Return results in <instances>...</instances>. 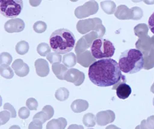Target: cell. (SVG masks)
I'll return each mask as SVG.
<instances>
[{"label":"cell","mask_w":154,"mask_h":129,"mask_svg":"<svg viewBox=\"0 0 154 129\" xmlns=\"http://www.w3.org/2000/svg\"><path fill=\"white\" fill-rule=\"evenodd\" d=\"M122 76L119 64L112 58L98 60L89 67V79L98 86H113L119 82Z\"/></svg>","instance_id":"1"},{"label":"cell","mask_w":154,"mask_h":129,"mask_svg":"<svg viewBox=\"0 0 154 129\" xmlns=\"http://www.w3.org/2000/svg\"><path fill=\"white\" fill-rule=\"evenodd\" d=\"M49 42L51 49L55 52L65 54L74 48L76 38L69 29H58L52 33Z\"/></svg>","instance_id":"2"},{"label":"cell","mask_w":154,"mask_h":129,"mask_svg":"<svg viewBox=\"0 0 154 129\" xmlns=\"http://www.w3.org/2000/svg\"><path fill=\"white\" fill-rule=\"evenodd\" d=\"M119 64L121 72L133 74L139 72L144 68L145 61L141 51L132 49L121 53Z\"/></svg>","instance_id":"3"},{"label":"cell","mask_w":154,"mask_h":129,"mask_svg":"<svg viewBox=\"0 0 154 129\" xmlns=\"http://www.w3.org/2000/svg\"><path fill=\"white\" fill-rule=\"evenodd\" d=\"M116 50L112 42L107 39L98 38L92 43L91 52L95 59L109 58L113 56Z\"/></svg>","instance_id":"4"},{"label":"cell","mask_w":154,"mask_h":129,"mask_svg":"<svg viewBox=\"0 0 154 129\" xmlns=\"http://www.w3.org/2000/svg\"><path fill=\"white\" fill-rule=\"evenodd\" d=\"M76 28L81 34H85L90 31H96L99 35L100 38L104 36L106 32L105 26L102 24V20L98 17L79 20L77 22Z\"/></svg>","instance_id":"5"},{"label":"cell","mask_w":154,"mask_h":129,"mask_svg":"<svg viewBox=\"0 0 154 129\" xmlns=\"http://www.w3.org/2000/svg\"><path fill=\"white\" fill-rule=\"evenodd\" d=\"M23 8L21 0H2L0 2L1 14L8 18H14L20 14Z\"/></svg>","instance_id":"6"},{"label":"cell","mask_w":154,"mask_h":129,"mask_svg":"<svg viewBox=\"0 0 154 129\" xmlns=\"http://www.w3.org/2000/svg\"><path fill=\"white\" fill-rule=\"evenodd\" d=\"M99 10L98 2L95 1H90L86 2L84 5L79 6L75 10V16L82 19L91 15L96 14Z\"/></svg>","instance_id":"7"},{"label":"cell","mask_w":154,"mask_h":129,"mask_svg":"<svg viewBox=\"0 0 154 129\" xmlns=\"http://www.w3.org/2000/svg\"><path fill=\"white\" fill-rule=\"evenodd\" d=\"M100 38L99 35L96 31H92L87 35L82 36L77 42L75 46V52L76 54H79L87 50V49L91 47L94 40Z\"/></svg>","instance_id":"8"},{"label":"cell","mask_w":154,"mask_h":129,"mask_svg":"<svg viewBox=\"0 0 154 129\" xmlns=\"http://www.w3.org/2000/svg\"><path fill=\"white\" fill-rule=\"evenodd\" d=\"M126 77L123 75L119 82L112 86V90L116 89L117 95L121 99H126L132 93L131 86L126 84Z\"/></svg>","instance_id":"9"},{"label":"cell","mask_w":154,"mask_h":129,"mask_svg":"<svg viewBox=\"0 0 154 129\" xmlns=\"http://www.w3.org/2000/svg\"><path fill=\"white\" fill-rule=\"evenodd\" d=\"M64 80L74 84L76 86H80L84 81L85 74L83 72L77 69L72 68L69 69L65 74Z\"/></svg>","instance_id":"10"},{"label":"cell","mask_w":154,"mask_h":129,"mask_svg":"<svg viewBox=\"0 0 154 129\" xmlns=\"http://www.w3.org/2000/svg\"><path fill=\"white\" fill-rule=\"evenodd\" d=\"M25 28L24 22L19 18H16L8 20L4 25L5 30L10 34L20 32Z\"/></svg>","instance_id":"11"},{"label":"cell","mask_w":154,"mask_h":129,"mask_svg":"<svg viewBox=\"0 0 154 129\" xmlns=\"http://www.w3.org/2000/svg\"><path fill=\"white\" fill-rule=\"evenodd\" d=\"M116 115L112 110L100 111L96 115V122L99 126H104L114 121Z\"/></svg>","instance_id":"12"},{"label":"cell","mask_w":154,"mask_h":129,"mask_svg":"<svg viewBox=\"0 0 154 129\" xmlns=\"http://www.w3.org/2000/svg\"><path fill=\"white\" fill-rule=\"evenodd\" d=\"M12 68L16 74L20 77L27 76L29 72L28 64L24 63L21 59H16L12 64Z\"/></svg>","instance_id":"13"},{"label":"cell","mask_w":154,"mask_h":129,"mask_svg":"<svg viewBox=\"0 0 154 129\" xmlns=\"http://www.w3.org/2000/svg\"><path fill=\"white\" fill-rule=\"evenodd\" d=\"M54 110L52 106L46 105L43 108L42 111L36 114L34 117L33 119H37L43 123H45L47 121L50 119L54 115Z\"/></svg>","instance_id":"14"},{"label":"cell","mask_w":154,"mask_h":129,"mask_svg":"<svg viewBox=\"0 0 154 129\" xmlns=\"http://www.w3.org/2000/svg\"><path fill=\"white\" fill-rule=\"evenodd\" d=\"M96 59L93 57L91 51L86 50L77 55V62L84 68L90 67L94 63Z\"/></svg>","instance_id":"15"},{"label":"cell","mask_w":154,"mask_h":129,"mask_svg":"<svg viewBox=\"0 0 154 129\" xmlns=\"http://www.w3.org/2000/svg\"><path fill=\"white\" fill-rule=\"evenodd\" d=\"M35 70L36 74L42 77H46L50 72L49 64L44 59L39 58L35 62Z\"/></svg>","instance_id":"16"},{"label":"cell","mask_w":154,"mask_h":129,"mask_svg":"<svg viewBox=\"0 0 154 129\" xmlns=\"http://www.w3.org/2000/svg\"><path fill=\"white\" fill-rule=\"evenodd\" d=\"M115 16L120 20L133 19V12L126 5H122L118 7L114 14Z\"/></svg>","instance_id":"17"},{"label":"cell","mask_w":154,"mask_h":129,"mask_svg":"<svg viewBox=\"0 0 154 129\" xmlns=\"http://www.w3.org/2000/svg\"><path fill=\"white\" fill-rule=\"evenodd\" d=\"M70 107L74 112L81 113L88 108L89 104L87 101L83 99H77L72 102Z\"/></svg>","instance_id":"18"},{"label":"cell","mask_w":154,"mask_h":129,"mask_svg":"<svg viewBox=\"0 0 154 129\" xmlns=\"http://www.w3.org/2000/svg\"><path fill=\"white\" fill-rule=\"evenodd\" d=\"M67 121L66 119L59 118L50 121L46 125V129H65Z\"/></svg>","instance_id":"19"},{"label":"cell","mask_w":154,"mask_h":129,"mask_svg":"<svg viewBox=\"0 0 154 129\" xmlns=\"http://www.w3.org/2000/svg\"><path fill=\"white\" fill-rule=\"evenodd\" d=\"M52 70L58 79L63 80L65 75L68 72V69L64 64L56 63L52 64Z\"/></svg>","instance_id":"20"},{"label":"cell","mask_w":154,"mask_h":129,"mask_svg":"<svg viewBox=\"0 0 154 129\" xmlns=\"http://www.w3.org/2000/svg\"><path fill=\"white\" fill-rule=\"evenodd\" d=\"M76 62L77 57L74 53L69 52L63 56V63L67 68H72L76 64Z\"/></svg>","instance_id":"21"},{"label":"cell","mask_w":154,"mask_h":129,"mask_svg":"<svg viewBox=\"0 0 154 129\" xmlns=\"http://www.w3.org/2000/svg\"><path fill=\"white\" fill-rule=\"evenodd\" d=\"M100 7L102 10L107 14H112L116 10V5L112 1H104L100 2Z\"/></svg>","instance_id":"22"},{"label":"cell","mask_w":154,"mask_h":129,"mask_svg":"<svg viewBox=\"0 0 154 129\" xmlns=\"http://www.w3.org/2000/svg\"><path fill=\"white\" fill-rule=\"evenodd\" d=\"M0 74L2 77L6 79H12L14 76L13 70L8 64H2L0 66Z\"/></svg>","instance_id":"23"},{"label":"cell","mask_w":154,"mask_h":129,"mask_svg":"<svg viewBox=\"0 0 154 129\" xmlns=\"http://www.w3.org/2000/svg\"><path fill=\"white\" fill-rule=\"evenodd\" d=\"M135 129H154V115L148 117L147 120H143Z\"/></svg>","instance_id":"24"},{"label":"cell","mask_w":154,"mask_h":129,"mask_svg":"<svg viewBox=\"0 0 154 129\" xmlns=\"http://www.w3.org/2000/svg\"><path fill=\"white\" fill-rule=\"evenodd\" d=\"M69 96V92L68 89L65 88H58L55 93V97L57 100L63 101L68 99Z\"/></svg>","instance_id":"25"},{"label":"cell","mask_w":154,"mask_h":129,"mask_svg":"<svg viewBox=\"0 0 154 129\" xmlns=\"http://www.w3.org/2000/svg\"><path fill=\"white\" fill-rule=\"evenodd\" d=\"M83 123L86 127L92 128L96 124V118L92 113H88L84 115Z\"/></svg>","instance_id":"26"},{"label":"cell","mask_w":154,"mask_h":129,"mask_svg":"<svg viewBox=\"0 0 154 129\" xmlns=\"http://www.w3.org/2000/svg\"><path fill=\"white\" fill-rule=\"evenodd\" d=\"M15 49L17 54L20 55H24L29 51V44L24 40H21L17 43Z\"/></svg>","instance_id":"27"},{"label":"cell","mask_w":154,"mask_h":129,"mask_svg":"<svg viewBox=\"0 0 154 129\" xmlns=\"http://www.w3.org/2000/svg\"><path fill=\"white\" fill-rule=\"evenodd\" d=\"M36 50L40 56L46 57L50 52L51 49L48 43H41L38 44Z\"/></svg>","instance_id":"28"},{"label":"cell","mask_w":154,"mask_h":129,"mask_svg":"<svg viewBox=\"0 0 154 129\" xmlns=\"http://www.w3.org/2000/svg\"><path fill=\"white\" fill-rule=\"evenodd\" d=\"M49 62L51 64H56V63H61L62 61V56L61 54H59L55 52H50L49 54L46 56Z\"/></svg>","instance_id":"29"},{"label":"cell","mask_w":154,"mask_h":129,"mask_svg":"<svg viewBox=\"0 0 154 129\" xmlns=\"http://www.w3.org/2000/svg\"><path fill=\"white\" fill-rule=\"evenodd\" d=\"M47 27L48 26L46 22L42 21H38L35 22V24H34L33 29L38 34H42L46 31Z\"/></svg>","instance_id":"30"},{"label":"cell","mask_w":154,"mask_h":129,"mask_svg":"<svg viewBox=\"0 0 154 129\" xmlns=\"http://www.w3.org/2000/svg\"><path fill=\"white\" fill-rule=\"evenodd\" d=\"M12 61V56L7 52H2L0 54V64H9Z\"/></svg>","instance_id":"31"},{"label":"cell","mask_w":154,"mask_h":129,"mask_svg":"<svg viewBox=\"0 0 154 129\" xmlns=\"http://www.w3.org/2000/svg\"><path fill=\"white\" fill-rule=\"evenodd\" d=\"M12 118L11 114L8 111H2L0 112V121L1 125H3L7 123L8 121Z\"/></svg>","instance_id":"32"},{"label":"cell","mask_w":154,"mask_h":129,"mask_svg":"<svg viewBox=\"0 0 154 129\" xmlns=\"http://www.w3.org/2000/svg\"><path fill=\"white\" fill-rule=\"evenodd\" d=\"M26 106L29 110H36L38 107V103L34 98H31L26 101Z\"/></svg>","instance_id":"33"},{"label":"cell","mask_w":154,"mask_h":129,"mask_svg":"<svg viewBox=\"0 0 154 129\" xmlns=\"http://www.w3.org/2000/svg\"><path fill=\"white\" fill-rule=\"evenodd\" d=\"M18 115L22 119H26L28 118L30 115V111L28 108L23 107L20 108L18 112Z\"/></svg>","instance_id":"34"},{"label":"cell","mask_w":154,"mask_h":129,"mask_svg":"<svg viewBox=\"0 0 154 129\" xmlns=\"http://www.w3.org/2000/svg\"><path fill=\"white\" fill-rule=\"evenodd\" d=\"M133 12V19L132 20H139L142 16H143V12L141 9L140 8L134 7L132 9Z\"/></svg>","instance_id":"35"},{"label":"cell","mask_w":154,"mask_h":129,"mask_svg":"<svg viewBox=\"0 0 154 129\" xmlns=\"http://www.w3.org/2000/svg\"><path fill=\"white\" fill-rule=\"evenodd\" d=\"M43 123L37 119H33L29 124L28 129H42Z\"/></svg>","instance_id":"36"},{"label":"cell","mask_w":154,"mask_h":129,"mask_svg":"<svg viewBox=\"0 0 154 129\" xmlns=\"http://www.w3.org/2000/svg\"><path fill=\"white\" fill-rule=\"evenodd\" d=\"M4 109L8 110V111H9L11 114L12 118H16V110L14 109V107L10 104V103H5L4 106Z\"/></svg>","instance_id":"37"},{"label":"cell","mask_w":154,"mask_h":129,"mask_svg":"<svg viewBox=\"0 0 154 129\" xmlns=\"http://www.w3.org/2000/svg\"><path fill=\"white\" fill-rule=\"evenodd\" d=\"M148 26L151 31L154 34V12L148 19Z\"/></svg>","instance_id":"38"},{"label":"cell","mask_w":154,"mask_h":129,"mask_svg":"<svg viewBox=\"0 0 154 129\" xmlns=\"http://www.w3.org/2000/svg\"><path fill=\"white\" fill-rule=\"evenodd\" d=\"M68 129H84V128L82 125H77L76 124H72L69 126Z\"/></svg>","instance_id":"39"},{"label":"cell","mask_w":154,"mask_h":129,"mask_svg":"<svg viewBox=\"0 0 154 129\" xmlns=\"http://www.w3.org/2000/svg\"><path fill=\"white\" fill-rule=\"evenodd\" d=\"M30 4H31V6H33V7H36V6H38V5L41 3V1H29Z\"/></svg>","instance_id":"40"},{"label":"cell","mask_w":154,"mask_h":129,"mask_svg":"<svg viewBox=\"0 0 154 129\" xmlns=\"http://www.w3.org/2000/svg\"><path fill=\"white\" fill-rule=\"evenodd\" d=\"M105 129H121V128H118L117 126H116V125H113V124H112V125H109L108 126H107L106 127V128Z\"/></svg>","instance_id":"41"},{"label":"cell","mask_w":154,"mask_h":129,"mask_svg":"<svg viewBox=\"0 0 154 129\" xmlns=\"http://www.w3.org/2000/svg\"><path fill=\"white\" fill-rule=\"evenodd\" d=\"M9 129H21V128L18 125H13L11 127H10Z\"/></svg>","instance_id":"42"},{"label":"cell","mask_w":154,"mask_h":129,"mask_svg":"<svg viewBox=\"0 0 154 129\" xmlns=\"http://www.w3.org/2000/svg\"><path fill=\"white\" fill-rule=\"evenodd\" d=\"M151 91L152 93H154V84L152 86L151 88Z\"/></svg>","instance_id":"43"},{"label":"cell","mask_w":154,"mask_h":129,"mask_svg":"<svg viewBox=\"0 0 154 129\" xmlns=\"http://www.w3.org/2000/svg\"><path fill=\"white\" fill-rule=\"evenodd\" d=\"M153 104H154V99H153Z\"/></svg>","instance_id":"44"},{"label":"cell","mask_w":154,"mask_h":129,"mask_svg":"<svg viewBox=\"0 0 154 129\" xmlns=\"http://www.w3.org/2000/svg\"></svg>","instance_id":"45"},{"label":"cell","mask_w":154,"mask_h":129,"mask_svg":"<svg viewBox=\"0 0 154 129\" xmlns=\"http://www.w3.org/2000/svg\"></svg>","instance_id":"46"}]
</instances>
